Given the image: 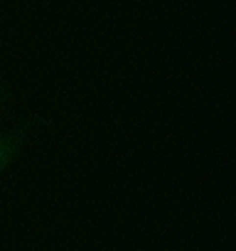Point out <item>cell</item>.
I'll use <instances>...</instances> for the list:
<instances>
[{
    "instance_id": "obj_1",
    "label": "cell",
    "mask_w": 236,
    "mask_h": 251,
    "mask_svg": "<svg viewBox=\"0 0 236 251\" xmlns=\"http://www.w3.org/2000/svg\"><path fill=\"white\" fill-rule=\"evenodd\" d=\"M47 126L49 118L45 113H27L8 128H0V177L15 165V160L25 153L30 141L37 133H42Z\"/></svg>"
},
{
    "instance_id": "obj_2",
    "label": "cell",
    "mask_w": 236,
    "mask_h": 251,
    "mask_svg": "<svg viewBox=\"0 0 236 251\" xmlns=\"http://www.w3.org/2000/svg\"><path fill=\"white\" fill-rule=\"evenodd\" d=\"M10 113H13V91L3 79V74H0V121L8 118Z\"/></svg>"
}]
</instances>
